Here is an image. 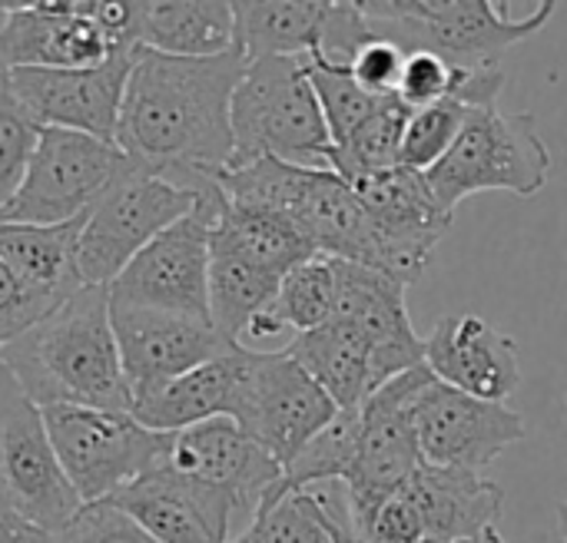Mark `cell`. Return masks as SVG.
<instances>
[{
    "label": "cell",
    "mask_w": 567,
    "mask_h": 543,
    "mask_svg": "<svg viewBox=\"0 0 567 543\" xmlns=\"http://www.w3.org/2000/svg\"><path fill=\"white\" fill-rule=\"evenodd\" d=\"M306 70H309V80L319 96V106H322V116L329 126V139L336 149L372 119V113L382 106V96L365 93L352 80L349 66H342V63H326V60L306 56Z\"/></svg>",
    "instance_id": "32"
},
{
    "label": "cell",
    "mask_w": 567,
    "mask_h": 543,
    "mask_svg": "<svg viewBox=\"0 0 567 543\" xmlns=\"http://www.w3.org/2000/svg\"><path fill=\"white\" fill-rule=\"evenodd\" d=\"M551 176V149L532 113H505L502 106H468V119L449 156L425 173L435 202L452 216L468 196L505 189L538 196Z\"/></svg>",
    "instance_id": "5"
},
{
    "label": "cell",
    "mask_w": 567,
    "mask_h": 543,
    "mask_svg": "<svg viewBox=\"0 0 567 543\" xmlns=\"http://www.w3.org/2000/svg\"><path fill=\"white\" fill-rule=\"evenodd\" d=\"M355 196L365 202V209L395 229H425V232H449L452 216L435 202V192L425 179V173L395 166L385 173L362 176L349 182Z\"/></svg>",
    "instance_id": "30"
},
{
    "label": "cell",
    "mask_w": 567,
    "mask_h": 543,
    "mask_svg": "<svg viewBox=\"0 0 567 543\" xmlns=\"http://www.w3.org/2000/svg\"><path fill=\"white\" fill-rule=\"evenodd\" d=\"M133 166L116 143L70 129H40L23 182L0 209V222L63 226L83 219Z\"/></svg>",
    "instance_id": "7"
},
{
    "label": "cell",
    "mask_w": 567,
    "mask_h": 543,
    "mask_svg": "<svg viewBox=\"0 0 567 543\" xmlns=\"http://www.w3.org/2000/svg\"><path fill=\"white\" fill-rule=\"evenodd\" d=\"M27 395L20 391V385H17V378L10 375V368L0 362V415L7 411V408H13V405H20Z\"/></svg>",
    "instance_id": "40"
},
{
    "label": "cell",
    "mask_w": 567,
    "mask_h": 543,
    "mask_svg": "<svg viewBox=\"0 0 567 543\" xmlns=\"http://www.w3.org/2000/svg\"><path fill=\"white\" fill-rule=\"evenodd\" d=\"M246 63L239 46L199 60L136 46L116 146L140 169L189 192L216 182L233 159L229 106Z\"/></svg>",
    "instance_id": "1"
},
{
    "label": "cell",
    "mask_w": 567,
    "mask_h": 543,
    "mask_svg": "<svg viewBox=\"0 0 567 543\" xmlns=\"http://www.w3.org/2000/svg\"><path fill=\"white\" fill-rule=\"evenodd\" d=\"M83 222L86 216L63 226L0 222V262L37 289L73 295L83 289L76 275V242Z\"/></svg>",
    "instance_id": "27"
},
{
    "label": "cell",
    "mask_w": 567,
    "mask_h": 543,
    "mask_svg": "<svg viewBox=\"0 0 567 543\" xmlns=\"http://www.w3.org/2000/svg\"><path fill=\"white\" fill-rule=\"evenodd\" d=\"M505 491L485 474L422 461L379 511L365 543H465L498 531Z\"/></svg>",
    "instance_id": "11"
},
{
    "label": "cell",
    "mask_w": 567,
    "mask_h": 543,
    "mask_svg": "<svg viewBox=\"0 0 567 543\" xmlns=\"http://www.w3.org/2000/svg\"><path fill=\"white\" fill-rule=\"evenodd\" d=\"M412 421L422 458L439 468H458L482 474L502 451L528 438L525 418L505 401H482L458 388L429 382L415 405Z\"/></svg>",
    "instance_id": "15"
},
{
    "label": "cell",
    "mask_w": 567,
    "mask_h": 543,
    "mask_svg": "<svg viewBox=\"0 0 567 543\" xmlns=\"http://www.w3.org/2000/svg\"><path fill=\"white\" fill-rule=\"evenodd\" d=\"M339 415L316 378L282 352H246L233 421L262 445L282 471Z\"/></svg>",
    "instance_id": "12"
},
{
    "label": "cell",
    "mask_w": 567,
    "mask_h": 543,
    "mask_svg": "<svg viewBox=\"0 0 567 543\" xmlns=\"http://www.w3.org/2000/svg\"><path fill=\"white\" fill-rule=\"evenodd\" d=\"M163 464L183 478L226 491L236 504V514L246 521H252L266 494L282 481V464L233 418H213L176 431Z\"/></svg>",
    "instance_id": "18"
},
{
    "label": "cell",
    "mask_w": 567,
    "mask_h": 543,
    "mask_svg": "<svg viewBox=\"0 0 567 543\" xmlns=\"http://www.w3.org/2000/svg\"><path fill=\"white\" fill-rule=\"evenodd\" d=\"M0 511L47 534H63L83 511L53 455L40 408L27 398L0 415Z\"/></svg>",
    "instance_id": "13"
},
{
    "label": "cell",
    "mask_w": 567,
    "mask_h": 543,
    "mask_svg": "<svg viewBox=\"0 0 567 543\" xmlns=\"http://www.w3.org/2000/svg\"><path fill=\"white\" fill-rule=\"evenodd\" d=\"M60 543H159L153 541L130 514H123L116 504H83V511L73 518V524L60 534Z\"/></svg>",
    "instance_id": "38"
},
{
    "label": "cell",
    "mask_w": 567,
    "mask_h": 543,
    "mask_svg": "<svg viewBox=\"0 0 567 543\" xmlns=\"http://www.w3.org/2000/svg\"><path fill=\"white\" fill-rule=\"evenodd\" d=\"M66 299L70 295H56L23 282L10 265L0 262V348L53 315Z\"/></svg>",
    "instance_id": "35"
},
{
    "label": "cell",
    "mask_w": 567,
    "mask_h": 543,
    "mask_svg": "<svg viewBox=\"0 0 567 543\" xmlns=\"http://www.w3.org/2000/svg\"><path fill=\"white\" fill-rule=\"evenodd\" d=\"M47 438L83 504H100L166 461L173 435L143 428L133 415L76 405L40 408Z\"/></svg>",
    "instance_id": "6"
},
{
    "label": "cell",
    "mask_w": 567,
    "mask_h": 543,
    "mask_svg": "<svg viewBox=\"0 0 567 543\" xmlns=\"http://www.w3.org/2000/svg\"><path fill=\"white\" fill-rule=\"evenodd\" d=\"M226 206L219 182L196 192L193 212L159 232L110 285L113 305L209 319V236Z\"/></svg>",
    "instance_id": "9"
},
{
    "label": "cell",
    "mask_w": 567,
    "mask_h": 543,
    "mask_svg": "<svg viewBox=\"0 0 567 543\" xmlns=\"http://www.w3.org/2000/svg\"><path fill=\"white\" fill-rule=\"evenodd\" d=\"M40 129L43 126L17 100L10 86V70L0 63V209L13 199L17 186L23 182Z\"/></svg>",
    "instance_id": "34"
},
{
    "label": "cell",
    "mask_w": 567,
    "mask_h": 543,
    "mask_svg": "<svg viewBox=\"0 0 567 543\" xmlns=\"http://www.w3.org/2000/svg\"><path fill=\"white\" fill-rule=\"evenodd\" d=\"M229 543H359L346 484H316L306 491L272 488L249 528Z\"/></svg>",
    "instance_id": "22"
},
{
    "label": "cell",
    "mask_w": 567,
    "mask_h": 543,
    "mask_svg": "<svg viewBox=\"0 0 567 543\" xmlns=\"http://www.w3.org/2000/svg\"><path fill=\"white\" fill-rule=\"evenodd\" d=\"M336 319V269L332 259L316 255L302 265H296L276 292V302L269 305V312H262L252 325H249V338H269L279 335L282 328H296V335L302 332H316L322 325H329Z\"/></svg>",
    "instance_id": "29"
},
{
    "label": "cell",
    "mask_w": 567,
    "mask_h": 543,
    "mask_svg": "<svg viewBox=\"0 0 567 543\" xmlns=\"http://www.w3.org/2000/svg\"><path fill=\"white\" fill-rule=\"evenodd\" d=\"M465 73L468 70L452 66L439 53L409 50L405 73H402V83H399V100L409 109H422V106H432V103H442V100H455Z\"/></svg>",
    "instance_id": "36"
},
{
    "label": "cell",
    "mask_w": 567,
    "mask_h": 543,
    "mask_svg": "<svg viewBox=\"0 0 567 543\" xmlns=\"http://www.w3.org/2000/svg\"><path fill=\"white\" fill-rule=\"evenodd\" d=\"M279 282V275L259 265L209 249V322L216 332L233 345H243L249 325L276 302Z\"/></svg>",
    "instance_id": "28"
},
{
    "label": "cell",
    "mask_w": 567,
    "mask_h": 543,
    "mask_svg": "<svg viewBox=\"0 0 567 543\" xmlns=\"http://www.w3.org/2000/svg\"><path fill=\"white\" fill-rule=\"evenodd\" d=\"M405 60H409V50H402L399 43H392L385 36H372L352 56L349 73H352V80L365 93L385 100V96H399V83H402V73H405Z\"/></svg>",
    "instance_id": "37"
},
{
    "label": "cell",
    "mask_w": 567,
    "mask_h": 543,
    "mask_svg": "<svg viewBox=\"0 0 567 543\" xmlns=\"http://www.w3.org/2000/svg\"><path fill=\"white\" fill-rule=\"evenodd\" d=\"M196 192L133 166L86 216L76 242L83 285L110 289L123 269L173 222L193 212Z\"/></svg>",
    "instance_id": "10"
},
{
    "label": "cell",
    "mask_w": 567,
    "mask_h": 543,
    "mask_svg": "<svg viewBox=\"0 0 567 543\" xmlns=\"http://www.w3.org/2000/svg\"><path fill=\"white\" fill-rule=\"evenodd\" d=\"M209 249L213 252H226L236 255L249 265H259L279 279H286L296 265L316 259L319 252L312 249V242L299 232L296 222H289L286 216L266 212V209H249V206H236L226 199L213 236H209Z\"/></svg>",
    "instance_id": "25"
},
{
    "label": "cell",
    "mask_w": 567,
    "mask_h": 543,
    "mask_svg": "<svg viewBox=\"0 0 567 543\" xmlns=\"http://www.w3.org/2000/svg\"><path fill=\"white\" fill-rule=\"evenodd\" d=\"M0 543H60V534L37 531V528L0 511Z\"/></svg>",
    "instance_id": "39"
},
{
    "label": "cell",
    "mask_w": 567,
    "mask_h": 543,
    "mask_svg": "<svg viewBox=\"0 0 567 543\" xmlns=\"http://www.w3.org/2000/svg\"><path fill=\"white\" fill-rule=\"evenodd\" d=\"M555 0L532 3L528 13H508L492 0H359L375 36L402 50H429L458 70L502 66V53L538 33L555 17Z\"/></svg>",
    "instance_id": "4"
},
{
    "label": "cell",
    "mask_w": 567,
    "mask_h": 543,
    "mask_svg": "<svg viewBox=\"0 0 567 543\" xmlns=\"http://www.w3.org/2000/svg\"><path fill=\"white\" fill-rule=\"evenodd\" d=\"M246 345L143 391H133L130 415L159 435H176L186 428H196L213 418H233L236 398H239V382H243V365H246Z\"/></svg>",
    "instance_id": "21"
},
{
    "label": "cell",
    "mask_w": 567,
    "mask_h": 543,
    "mask_svg": "<svg viewBox=\"0 0 567 543\" xmlns=\"http://www.w3.org/2000/svg\"><path fill=\"white\" fill-rule=\"evenodd\" d=\"M286 355L316 378L339 411L359 408L375 391L372 345L359 325L329 322L316 332H302L286 345Z\"/></svg>",
    "instance_id": "24"
},
{
    "label": "cell",
    "mask_w": 567,
    "mask_h": 543,
    "mask_svg": "<svg viewBox=\"0 0 567 543\" xmlns=\"http://www.w3.org/2000/svg\"><path fill=\"white\" fill-rule=\"evenodd\" d=\"M159 543H229L236 504L226 491L183 478L166 464L110 498Z\"/></svg>",
    "instance_id": "19"
},
{
    "label": "cell",
    "mask_w": 567,
    "mask_h": 543,
    "mask_svg": "<svg viewBox=\"0 0 567 543\" xmlns=\"http://www.w3.org/2000/svg\"><path fill=\"white\" fill-rule=\"evenodd\" d=\"M558 524H561V541L567 543V498L561 501V508H558Z\"/></svg>",
    "instance_id": "41"
},
{
    "label": "cell",
    "mask_w": 567,
    "mask_h": 543,
    "mask_svg": "<svg viewBox=\"0 0 567 543\" xmlns=\"http://www.w3.org/2000/svg\"><path fill=\"white\" fill-rule=\"evenodd\" d=\"M429 382H435V375L425 365H419L412 372L395 375L359 405L362 438H359L352 474L346 481L352 528L359 543L369 541L379 511L409 484V478L425 461L412 421V405Z\"/></svg>",
    "instance_id": "8"
},
{
    "label": "cell",
    "mask_w": 567,
    "mask_h": 543,
    "mask_svg": "<svg viewBox=\"0 0 567 543\" xmlns=\"http://www.w3.org/2000/svg\"><path fill=\"white\" fill-rule=\"evenodd\" d=\"M465 119H468V106L458 100H442V103L412 109L405 133H402L399 166L415 169V173H429L432 166H439L455 146V139L462 136Z\"/></svg>",
    "instance_id": "33"
},
{
    "label": "cell",
    "mask_w": 567,
    "mask_h": 543,
    "mask_svg": "<svg viewBox=\"0 0 567 543\" xmlns=\"http://www.w3.org/2000/svg\"><path fill=\"white\" fill-rule=\"evenodd\" d=\"M0 362L37 408L76 405L130 415L133 395L110 322V289L83 285L40 325L3 345Z\"/></svg>",
    "instance_id": "2"
},
{
    "label": "cell",
    "mask_w": 567,
    "mask_h": 543,
    "mask_svg": "<svg viewBox=\"0 0 567 543\" xmlns=\"http://www.w3.org/2000/svg\"><path fill=\"white\" fill-rule=\"evenodd\" d=\"M110 322H113L130 395L173 382L239 348L229 338H223L209 319L156 312V309H130L110 302Z\"/></svg>",
    "instance_id": "17"
},
{
    "label": "cell",
    "mask_w": 567,
    "mask_h": 543,
    "mask_svg": "<svg viewBox=\"0 0 567 543\" xmlns=\"http://www.w3.org/2000/svg\"><path fill=\"white\" fill-rule=\"evenodd\" d=\"M233 159L226 169L282 159L296 166L329 169V126L312 90L306 56H259L233 93Z\"/></svg>",
    "instance_id": "3"
},
{
    "label": "cell",
    "mask_w": 567,
    "mask_h": 543,
    "mask_svg": "<svg viewBox=\"0 0 567 543\" xmlns=\"http://www.w3.org/2000/svg\"><path fill=\"white\" fill-rule=\"evenodd\" d=\"M332 0H256L233 3L236 46L246 60L312 56L322 43Z\"/></svg>",
    "instance_id": "26"
},
{
    "label": "cell",
    "mask_w": 567,
    "mask_h": 543,
    "mask_svg": "<svg viewBox=\"0 0 567 543\" xmlns=\"http://www.w3.org/2000/svg\"><path fill=\"white\" fill-rule=\"evenodd\" d=\"M133 56L136 46H126L86 70H10V86L43 129H70L116 143Z\"/></svg>",
    "instance_id": "16"
},
{
    "label": "cell",
    "mask_w": 567,
    "mask_h": 543,
    "mask_svg": "<svg viewBox=\"0 0 567 543\" xmlns=\"http://www.w3.org/2000/svg\"><path fill=\"white\" fill-rule=\"evenodd\" d=\"M0 63L7 70H86L136 46L96 20V3H0Z\"/></svg>",
    "instance_id": "14"
},
{
    "label": "cell",
    "mask_w": 567,
    "mask_h": 543,
    "mask_svg": "<svg viewBox=\"0 0 567 543\" xmlns=\"http://www.w3.org/2000/svg\"><path fill=\"white\" fill-rule=\"evenodd\" d=\"M136 46L169 56H219L236 46V13L223 0L196 3H130Z\"/></svg>",
    "instance_id": "23"
},
{
    "label": "cell",
    "mask_w": 567,
    "mask_h": 543,
    "mask_svg": "<svg viewBox=\"0 0 567 543\" xmlns=\"http://www.w3.org/2000/svg\"><path fill=\"white\" fill-rule=\"evenodd\" d=\"M425 368L482 401H505L522 385L518 342L482 315L439 319L425 338Z\"/></svg>",
    "instance_id": "20"
},
{
    "label": "cell",
    "mask_w": 567,
    "mask_h": 543,
    "mask_svg": "<svg viewBox=\"0 0 567 543\" xmlns=\"http://www.w3.org/2000/svg\"><path fill=\"white\" fill-rule=\"evenodd\" d=\"M362 438V415L359 408L339 411L282 471L279 491H306L316 484H346L359 455Z\"/></svg>",
    "instance_id": "31"
}]
</instances>
